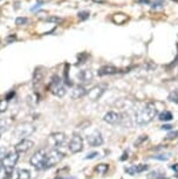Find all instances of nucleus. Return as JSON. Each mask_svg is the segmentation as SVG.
Segmentation results:
<instances>
[{
	"label": "nucleus",
	"instance_id": "obj_29",
	"mask_svg": "<svg viewBox=\"0 0 178 179\" xmlns=\"http://www.w3.org/2000/svg\"><path fill=\"white\" fill-rule=\"evenodd\" d=\"M177 137H178V131H171V132L168 134L167 139H175V138H177Z\"/></svg>",
	"mask_w": 178,
	"mask_h": 179
},
{
	"label": "nucleus",
	"instance_id": "obj_35",
	"mask_svg": "<svg viewBox=\"0 0 178 179\" xmlns=\"http://www.w3.org/2000/svg\"><path fill=\"white\" fill-rule=\"evenodd\" d=\"M171 128H172V126H171L170 124H164V125H163L161 129H162V130H170Z\"/></svg>",
	"mask_w": 178,
	"mask_h": 179
},
{
	"label": "nucleus",
	"instance_id": "obj_11",
	"mask_svg": "<svg viewBox=\"0 0 178 179\" xmlns=\"http://www.w3.org/2000/svg\"><path fill=\"white\" fill-rule=\"evenodd\" d=\"M87 142L90 146H100L103 144V137L100 131H94L87 136Z\"/></svg>",
	"mask_w": 178,
	"mask_h": 179
},
{
	"label": "nucleus",
	"instance_id": "obj_6",
	"mask_svg": "<svg viewBox=\"0 0 178 179\" xmlns=\"http://www.w3.org/2000/svg\"><path fill=\"white\" fill-rule=\"evenodd\" d=\"M49 90L52 91L53 95L58 96V97H62L66 95V88L62 86V82H61V79L59 76H54L52 82H51V86H49Z\"/></svg>",
	"mask_w": 178,
	"mask_h": 179
},
{
	"label": "nucleus",
	"instance_id": "obj_41",
	"mask_svg": "<svg viewBox=\"0 0 178 179\" xmlns=\"http://www.w3.org/2000/svg\"><path fill=\"white\" fill-rule=\"evenodd\" d=\"M4 179H12V175H5V177H4Z\"/></svg>",
	"mask_w": 178,
	"mask_h": 179
},
{
	"label": "nucleus",
	"instance_id": "obj_38",
	"mask_svg": "<svg viewBox=\"0 0 178 179\" xmlns=\"http://www.w3.org/2000/svg\"><path fill=\"white\" fill-rule=\"evenodd\" d=\"M125 159H128V152H124L123 157H121V161H125Z\"/></svg>",
	"mask_w": 178,
	"mask_h": 179
},
{
	"label": "nucleus",
	"instance_id": "obj_30",
	"mask_svg": "<svg viewBox=\"0 0 178 179\" xmlns=\"http://www.w3.org/2000/svg\"><path fill=\"white\" fill-rule=\"evenodd\" d=\"M8 124H9V122H7V121H5V119H0V130L7 129Z\"/></svg>",
	"mask_w": 178,
	"mask_h": 179
},
{
	"label": "nucleus",
	"instance_id": "obj_42",
	"mask_svg": "<svg viewBox=\"0 0 178 179\" xmlns=\"http://www.w3.org/2000/svg\"><path fill=\"white\" fill-rule=\"evenodd\" d=\"M158 179H169V178H167L164 175H162V176H159V178H158Z\"/></svg>",
	"mask_w": 178,
	"mask_h": 179
},
{
	"label": "nucleus",
	"instance_id": "obj_28",
	"mask_svg": "<svg viewBox=\"0 0 178 179\" xmlns=\"http://www.w3.org/2000/svg\"><path fill=\"white\" fill-rule=\"evenodd\" d=\"M6 156H7V149L4 146H0V161L4 159Z\"/></svg>",
	"mask_w": 178,
	"mask_h": 179
},
{
	"label": "nucleus",
	"instance_id": "obj_4",
	"mask_svg": "<svg viewBox=\"0 0 178 179\" xmlns=\"http://www.w3.org/2000/svg\"><path fill=\"white\" fill-rule=\"evenodd\" d=\"M18 161H19V153H16V152L7 153V156L2 161V165H4V169L7 175H12Z\"/></svg>",
	"mask_w": 178,
	"mask_h": 179
},
{
	"label": "nucleus",
	"instance_id": "obj_33",
	"mask_svg": "<svg viewBox=\"0 0 178 179\" xmlns=\"http://www.w3.org/2000/svg\"><path fill=\"white\" fill-rule=\"evenodd\" d=\"M143 141H147V136H141V138H140L137 142H135V145H138V144L142 143Z\"/></svg>",
	"mask_w": 178,
	"mask_h": 179
},
{
	"label": "nucleus",
	"instance_id": "obj_26",
	"mask_svg": "<svg viewBox=\"0 0 178 179\" xmlns=\"http://www.w3.org/2000/svg\"><path fill=\"white\" fill-rule=\"evenodd\" d=\"M79 19L80 20H87L89 18V12L88 11H81V12H79Z\"/></svg>",
	"mask_w": 178,
	"mask_h": 179
},
{
	"label": "nucleus",
	"instance_id": "obj_43",
	"mask_svg": "<svg viewBox=\"0 0 178 179\" xmlns=\"http://www.w3.org/2000/svg\"><path fill=\"white\" fill-rule=\"evenodd\" d=\"M2 169H4V165H2V163L0 162V172H1V170H2Z\"/></svg>",
	"mask_w": 178,
	"mask_h": 179
},
{
	"label": "nucleus",
	"instance_id": "obj_12",
	"mask_svg": "<svg viewBox=\"0 0 178 179\" xmlns=\"http://www.w3.org/2000/svg\"><path fill=\"white\" fill-rule=\"evenodd\" d=\"M121 70L118 68H116L115 66H111V65H105L103 67H101L98 70H97V75L98 76H105V75H114V74H117L120 73Z\"/></svg>",
	"mask_w": 178,
	"mask_h": 179
},
{
	"label": "nucleus",
	"instance_id": "obj_36",
	"mask_svg": "<svg viewBox=\"0 0 178 179\" xmlns=\"http://www.w3.org/2000/svg\"><path fill=\"white\" fill-rule=\"evenodd\" d=\"M170 168H171V170H174L175 172H178V164H174V165H171Z\"/></svg>",
	"mask_w": 178,
	"mask_h": 179
},
{
	"label": "nucleus",
	"instance_id": "obj_7",
	"mask_svg": "<svg viewBox=\"0 0 178 179\" xmlns=\"http://www.w3.org/2000/svg\"><path fill=\"white\" fill-rule=\"evenodd\" d=\"M67 141V137L63 132H54L49 136L48 138V143L51 146H54V148H60Z\"/></svg>",
	"mask_w": 178,
	"mask_h": 179
},
{
	"label": "nucleus",
	"instance_id": "obj_14",
	"mask_svg": "<svg viewBox=\"0 0 178 179\" xmlns=\"http://www.w3.org/2000/svg\"><path fill=\"white\" fill-rule=\"evenodd\" d=\"M87 90L85 87H82V86H76L74 89L72 90V94H70V96H72V98L73 99H79V98H81V97H83V96H86L87 95Z\"/></svg>",
	"mask_w": 178,
	"mask_h": 179
},
{
	"label": "nucleus",
	"instance_id": "obj_31",
	"mask_svg": "<svg viewBox=\"0 0 178 179\" xmlns=\"http://www.w3.org/2000/svg\"><path fill=\"white\" fill-rule=\"evenodd\" d=\"M47 21H49V22H61L62 21V19H60V18H58V16H51V18H48L47 19Z\"/></svg>",
	"mask_w": 178,
	"mask_h": 179
},
{
	"label": "nucleus",
	"instance_id": "obj_18",
	"mask_svg": "<svg viewBox=\"0 0 178 179\" xmlns=\"http://www.w3.org/2000/svg\"><path fill=\"white\" fill-rule=\"evenodd\" d=\"M41 81H42V72H40L39 69H36L34 72V75H33V85L36 87Z\"/></svg>",
	"mask_w": 178,
	"mask_h": 179
},
{
	"label": "nucleus",
	"instance_id": "obj_8",
	"mask_svg": "<svg viewBox=\"0 0 178 179\" xmlns=\"http://www.w3.org/2000/svg\"><path fill=\"white\" fill-rule=\"evenodd\" d=\"M68 148H69V151L72 153H79V152H81L82 149H83V139H82V137L79 136V135H74L73 138L69 142Z\"/></svg>",
	"mask_w": 178,
	"mask_h": 179
},
{
	"label": "nucleus",
	"instance_id": "obj_39",
	"mask_svg": "<svg viewBox=\"0 0 178 179\" xmlns=\"http://www.w3.org/2000/svg\"><path fill=\"white\" fill-rule=\"evenodd\" d=\"M55 179H75L74 177H56Z\"/></svg>",
	"mask_w": 178,
	"mask_h": 179
},
{
	"label": "nucleus",
	"instance_id": "obj_17",
	"mask_svg": "<svg viewBox=\"0 0 178 179\" xmlns=\"http://www.w3.org/2000/svg\"><path fill=\"white\" fill-rule=\"evenodd\" d=\"M158 118H159V121H163V122H169V121H171V119L174 118V116H172V114H171L170 111L165 110V111H163V112H161V114H159Z\"/></svg>",
	"mask_w": 178,
	"mask_h": 179
},
{
	"label": "nucleus",
	"instance_id": "obj_37",
	"mask_svg": "<svg viewBox=\"0 0 178 179\" xmlns=\"http://www.w3.org/2000/svg\"><path fill=\"white\" fill-rule=\"evenodd\" d=\"M14 95H15V92H14V91H11V92H9V94L7 95V97H6V99H7V101H9V98H11L12 96H14Z\"/></svg>",
	"mask_w": 178,
	"mask_h": 179
},
{
	"label": "nucleus",
	"instance_id": "obj_5",
	"mask_svg": "<svg viewBox=\"0 0 178 179\" xmlns=\"http://www.w3.org/2000/svg\"><path fill=\"white\" fill-rule=\"evenodd\" d=\"M34 131H35V128H34L33 124H31V123H21V124H19V125L15 128L14 135H15L18 138L25 139V137L31 136Z\"/></svg>",
	"mask_w": 178,
	"mask_h": 179
},
{
	"label": "nucleus",
	"instance_id": "obj_2",
	"mask_svg": "<svg viewBox=\"0 0 178 179\" xmlns=\"http://www.w3.org/2000/svg\"><path fill=\"white\" fill-rule=\"evenodd\" d=\"M63 156L65 155L62 152H60L59 150H56V149L51 150L46 156V162H45L43 169H51V168L55 166L56 164H59L63 159Z\"/></svg>",
	"mask_w": 178,
	"mask_h": 179
},
{
	"label": "nucleus",
	"instance_id": "obj_19",
	"mask_svg": "<svg viewBox=\"0 0 178 179\" xmlns=\"http://www.w3.org/2000/svg\"><path fill=\"white\" fill-rule=\"evenodd\" d=\"M108 170H109V165H107V164H98V165L95 168V171H96L98 175H101V176L105 175V173L108 172Z\"/></svg>",
	"mask_w": 178,
	"mask_h": 179
},
{
	"label": "nucleus",
	"instance_id": "obj_27",
	"mask_svg": "<svg viewBox=\"0 0 178 179\" xmlns=\"http://www.w3.org/2000/svg\"><path fill=\"white\" fill-rule=\"evenodd\" d=\"M159 176H162V175H159L158 171H152V172H150L148 175V179H158Z\"/></svg>",
	"mask_w": 178,
	"mask_h": 179
},
{
	"label": "nucleus",
	"instance_id": "obj_3",
	"mask_svg": "<svg viewBox=\"0 0 178 179\" xmlns=\"http://www.w3.org/2000/svg\"><path fill=\"white\" fill-rule=\"evenodd\" d=\"M46 151L45 150H38L36 152L33 153V156L31 157L29 159V163L35 169V170H41L43 169V165H45V162H46Z\"/></svg>",
	"mask_w": 178,
	"mask_h": 179
},
{
	"label": "nucleus",
	"instance_id": "obj_25",
	"mask_svg": "<svg viewBox=\"0 0 178 179\" xmlns=\"http://www.w3.org/2000/svg\"><path fill=\"white\" fill-rule=\"evenodd\" d=\"M7 105H8V101L7 99H1L0 101V114L4 112V111H6Z\"/></svg>",
	"mask_w": 178,
	"mask_h": 179
},
{
	"label": "nucleus",
	"instance_id": "obj_24",
	"mask_svg": "<svg viewBox=\"0 0 178 179\" xmlns=\"http://www.w3.org/2000/svg\"><path fill=\"white\" fill-rule=\"evenodd\" d=\"M28 23V19L27 18H22V16H19L15 19V25L18 26H22V25H27Z\"/></svg>",
	"mask_w": 178,
	"mask_h": 179
},
{
	"label": "nucleus",
	"instance_id": "obj_20",
	"mask_svg": "<svg viewBox=\"0 0 178 179\" xmlns=\"http://www.w3.org/2000/svg\"><path fill=\"white\" fill-rule=\"evenodd\" d=\"M16 179H31V172L26 169H21L18 171Z\"/></svg>",
	"mask_w": 178,
	"mask_h": 179
},
{
	"label": "nucleus",
	"instance_id": "obj_21",
	"mask_svg": "<svg viewBox=\"0 0 178 179\" xmlns=\"http://www.w3.org/2000/svg\"><path fill=\"white\" fill-rule=\"evenodd\" d=\"M164 6H165V1H164V0H155V1L151 4V9L159 11V9L164 8Z\"/></svg>",
	"mask_w": 178,
	"mask_h": 179
},
{
	"label": "nucleus",
	"instance_id": "obj_9",
	"mask_svg": "<svg viewBox=\"0 0 178 179\" xmlns=\"http://www.w3.org/2000/svg\"><path fill=\"white\" fill-rule=\"evenodd\" d=\"M105 89H107V86H105V85H98V86L93 87V88L87 92L89 99H90V101H97V99L104 94Z\"/></svg>",
	"mask_w": 178,
	"mask_h": 179
},
{
	"label": "nucleus",
	"instance_id": "obj_16",
	"mask_svg": "<svg viewBox=\"0 0 178 179\" xmlns=\"http://www.w3.org/2000/svg\"><path fill=\"white\" fill-rule=\"evenodd\" d=\"M93 77H94V74H93L91 70H81V72L78 74V79H79L81 82H83V83H88V82H90V81L93 80Z\"/></svg>",
	"mask_w": 178,
	"mask_h": 179
},
{
	"label": "nucleus",
	"instance_id": "obj_15",
	"mask_svg": "<svg viewBox=\"0 0 178 179\" xmlns=\"http://www.w3.org/2000/svg\"><path fill=\"white\" fill-rule=\"evenodd\" d=\"M103 121L109 123V124H115L120 121V114L115 112V111H108L104 117H103Z\"/></svg>",
	"mask_w": 178,
	"mask_h": 179
},
{
	"label": "nucleus",
	"instance_id": "obj_32",
	"mask_svg": "<svg viewBox=\"0 0 178 179\" xmlns=\"http://www.w3.org/2000/svg\"><path fill=\"white\" fill-rule=\"evenodd\" d=\"M98 156V152H90V153H88L87 156H86V159H94V158H96Z\"/></svg>",
	"mask_w": 178,
	"mask_h": 179
},
{
	"label": "nucleus",
	"instance_id": "obj_34",
	"mask_svg": "<svg viewBox=\"0 0 178 179\" xmlns=\"http://www.w3.org/2000/svg\"><path fill=\"white\" fill-rule=\"evenodd\" d=\"M40 7H41V2H38L35 6H33V7L31 8V11H32V12H33V11H36V9H38V8H40Z\"/></svg>",
	"mask_w": 178,
	"mask_h": 179
},
{
	"label": "nucleus",
	"instance_id": "obj_22",
	"mask_svg": "<svg viewBox=\"0 0 178 179\" xmlns=\"http://www.w3.org/2000/svg\"><path fill=\"white\" fill-rule=\"evenodd\" d=\"M170 157H171V153H158V155H154L151 158L158 159V161H168Z\"/></svg>",
	"mask_w": 178,
	"mask_h": 179
},
{
	"label": "nucleus",
	"instance_id": "obj_13",
	"mask_svg": "<svg viewBox=\"0 0 178 179\" xmlns=\"http://www.w3.org/2000/svg\"><path fill=\"white\" fill-rule=\"evenodd\" d=\"M149 169V165L147 164H140V165H132V166H129V168H125V172L130 176H135V175H138V173H142L144 171H147Z\"/></svg>",
	"mask_w": 178,
	"mask_h": 179
},
{
	"label": "nucleus",
	"instance_id": "obj_1",
	"mask_svg": "<svg viewBox=\"0 0 178 179\" xmlns=\"http://www.w3.org/2000/svg\"><path fill=\"white\" fill-rule=\"evenodd\" d=\"M158 111L154 103H147L142 108L137 109L134 115V121L137 125H145L149 124L155 119Z\"/></svg>",
	"mask_w": 178,
	"mask_h": 179
},
{
	"label": "nucleus",
	"instance_id": "obj_10",
	"mask_svg": "<svg viewBox=\"0 0 178 179\" xmlns=\"http://www.w3.org/2000/svg\"><path fill=\"white\" fill-rule=\"evenodd\" d=\"M34 146V143L29 139H21L16 145H15V152L16 153H25L28 150H31Z\"/></svg>",
	"mask_w": 178,
	"mask_h": 179
},
{
	"label": "nucleus",
	"instance_id": "obj_23",
	"mask_svg": "<svg viewBox=\"0 0 178 179\" xmlns=\"http://www.w3.org/2000/svg\"><path fill=\"white\" fill-rule=\"evenodd\" d=\"M168 99L171 101V102H174V103H177L178 104V89L171 91V92L169 94V96H168Z\"/></svg>",
	"mask_w": 178,
	"mask_h": 179
},
{
	"label": "nucleus",
	"instance_id": "obj_40",
	"mask_svg": "<svg viewBox=\"0 0 178 179\" xmlns=\"http://www.w3.org/2000/svg\"><path fill=\"white\" fill-rule=\"evenodd\" d=\"M138 2H142V4H149L150 0H138Z\"/></svg>",
	"mask_w": 178,
	"mask_h": 179
}]
</instances>
